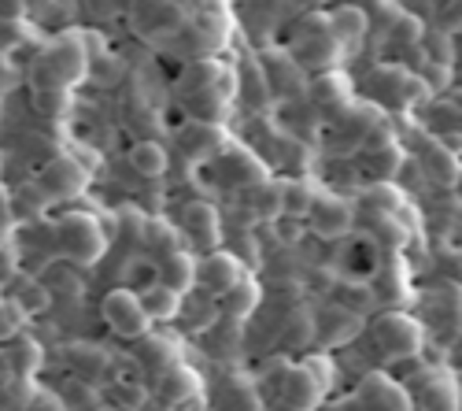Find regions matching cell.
Masks as SVG:
<instances>
[{"instance_id":"8992f818","label":"cell","mask_w":462,"mask_h":411,"mask_svg":"<svg viewBox=\"0 0 462 411\" xmlns=\"http://www.w3.org/2000/svg\"><path fill=\"white\" fill-rule=\"evenodd\" d=\"M45 67L52 70V79L60 86H74V82H82V74H86V49L74 42V37H60L45 56Z\"/></svg>"},{"instance_id":"4fadbf2b","label":"cell","mask_w":462,"mask_h":411,"mask_svg":"<svg viewBox=\"0 0 462 411\" xmlns=\"http://www.w3.org/2000/svg\"><path fill=\"white\" fill-rule=\"evenodd\" d=\"M160 285H167V289H174L178 296L185 293V289H192L197 285V259H192L189 252H167V259L160 264Z\"/></svg>"},{"instance_id":"d4e9b609","label":"cell","mask_w":462,"mask_h":411,"mask_svg":"<svg viewBox=\"0 0 462 411\" xmlns=\"http://www.w3.org/2000/svg\"><path fill=\"white\" fill-rule=\"evenodd\" d=\"M393 37H400L403 45H418L421 42V26L414 19H400V23H393Z\"/></svg>"},{"instance_id":"9a60e30c","label":"cell","mask_w":462,"mask_h":411,"mask_svg":"<svg viewBox=\"0 0 462 411\" xmlns=\"http://www.w3.org/2000/svg\"><path fill=\"white\" fill-rule=\"evenodd\" d=\"M322 386L307 375V367L300 363L296 370H289V382H285V400H289V407L292 411H311L319 400H322Z\"/></svg>"},{"instance_id":"484cf974","label":"cell","mask_w":462,"mask_h":411,"mask_svg":"<svg viewBox=\"0 0 462 411\" xmlns=\"http://www.w3.org/2000/svg\"><path fill=\"white\" fill-rule=\"evenodd\" d=\"M23 411H63V400L56 393H33Z\"/></svg>"},{"instance_id":"7c38bea8","label":"cell","mask_w":462,"mask_h":411,"mask_svg":"<svg viewBox=\"0 0 462 411\" xmlns=\"http://www.w3.org/2000/svg\"><path fill=\"white\" fill-rule=\"evenodd\" d=\"M137 301H141V308H144L148 322H171V319L181 312V296H178L174 289L160 285V282L144 285V289L137 293Z\"/></svg>"},{"instance_id":"d6986e66","label":"cell","mask_w":462,"mask_h":411,"mask_svg":"<svg viewBox=\"0 0 462 411\" xmlns=\"http://www.w3.org/2000/svg\"><path fill=\"white\" fill-rule=\"evenodd\" d=\"M329 37L337 45H356L359 37L366 33V12H359V8H337L333 15H329Z\"/></svg>"},{"instance_id":"cb8c5ba5","label":"cell","mask_w":462,"mask_h":411,"mask_svg":"<svg viewBox=\"0 0 462 411\" xmlns=\"http://www.w3.org/2000/svg\"><path fill=\"white\" fill-rule=\"evenodd\" d=\"M115 393H119V400H123V404H130V411H137V407L148 400V389H144V386H137V382H130V386H126V382H119V389H115Z\"/></svg>"},{"instance_id":"5b68a950","label":"cell","mask_w":462,"mask_h":411,"mask_svg":"<svg viewBox=\"0 0 462 411\" xmlns=\"http://www.w3.org/2000/svg\"><path fill=\"white\" fill-rule=\"evenodd\" d=\"M241 278H245V264L229 252H208L204 259H197V282L215 296H226Z\"/></svg>"},{"instance_id":"e0dca14e","label":"cell","mask_w":462,"mask_h":411,"mask_svg":"<svg viewBox=\"0 0 462 411\" xmlns=\"http://www.w3.org/2000/svg\"><path fill=\"white\" fill-rule=\"evenodd\" d=\"M296 52H300V56H296V63H307V67H329V63L340 56V45L329 37V30H326V26H319V30L307 33V42H303Z\"/></svg>"},{"instance_id":"ffe728a7","label":"cell","mask_w":462,"mask_h":411,"mask_svg":"<svg viewBox=\"0 0 462 411\" xmlns=\"http://www.w3.org/2000/svg\"><path fill=\"white\" fill-rule=\"evenodd\" d=\"M130 167L134 174L141 178H160L167 171V153H163V145L160 141H137L130 148Z\"/></svg>"},{"instance_id":"2e32d148","label":"cell","mask_w":462,"mask_h":411,"mask_svg":"<svg viewBox=\"0 0 462 411\" xmlns=\"http://www.w3.org/2000/svg\"><path fill=\"white\" fill-rule=\"evenodd\" d=\"M181 148L185 156L192 160H208V156H218L222 153V134L208 123H189L185 134H181Z\"/></svg>"},{"instance_id":"44dd1931","label":"cell","mask_w":462,"mask_h":411,"mask_svg":"<svg viewBox=\"0 0 462 411\" xmlns=\"http://www.w3.org/2000/svg\"><path fill=\"white\" fill-rule=\"evenodd\" d=\"M67 363L79 370L82 378H100L104 370L111 367V360H107V352L100 345H70L67 349Z\"/></svg>"},{"instance_id":"9c48e42d","label":"cell","mask_w":462,"mask_h":411,"mask_svg":"<svg viewBox=\"0 0 462 411\" xmlns=\"http://www.w3.org/2000/svg\"><path fill=\"white\" fill-rule=\"evenodd\" d=\"M156 393L167 400V404H189V397H197L200 393V378H197V370L185 367V363H171L160 370V386Z\"/></svg>"},{"instance_id":"7402d4cb","label":"cell","mask_w":462,"mask_h":411,"mask_svg":"<svg viewBox=\"0 0 462 411\" xmlns=\"http://www.w3.org/2000/svg\"><path fill=\"white\" fill-rule=\"evenodd\" d=\"M255 304H259V285L252 278H241L234 289L222 296V312L229 319H248L255 312Z\"/></svg>"},{"instance_id":"ac0fdd59","label":"cell","mask_w":462,"mask_h":411,"mask_svg":"<svg viewBox=\"0 0 462 411\" xmlns=\"http://www.w3.org/2000/svg\"><path fill=\"white\" fill-rule=\"evenodd\" d=\"M8 363H12V370L26 382V378H33L37 370H42V363H45V352H42V345H37L33 338H26V333H19V338H12V349H8Z\"/></svg>"},{"instance_id":"52a82bcc","label":"cell","mask_w":462,"mask_h":411,"mask_svg":"<svg viewBox=\"0 0 462 411\" xmlns=\"http://www.w3.org/2000/svg\"><path fill=\"white\" fill-rule=\"evenodd\" d=\"M307 222H311L315 234H322V238H344L352 227V208L344 201H333V197H311Z\"/></svg>"},{"instance_id":"4316f807","label":"cell","mask_w":462,"mask_h":411,"mask_svg":"<svg viewBox=\"0 0 462 411\" xmlns=\"http://www.w3.org/2000/svg\"><path fill=\"white\" fill-rule=\"evenodd\" d=\"M19 308L15 304H5V301H0V338H5V333H12L15 326H19Z\"/></svg>"},{"instance_id":"7a4b0ae2","label":"cell","mask_w":462,"mask_h":411,"mask_svg":"<svg viewBox=\"0 0 462 411\" xmlns=\"http://www.w3.org/2000/svg\"><path fill=\"white\" fill-rule=\"evenodd\" d=\"M100 312H104V322L111 326V333H119V338H126V341H137L152 330V322H148V315L137 301V289H111L104 296Z\"/></svg>"},{"instance_id":"8fae6325","label":"cell","mask_w":462,"mask_h":411,"mask_svg":"<svg viewBox=\"0 0 462 411\" xmlns=\"http://www.w3.org/2000/svg\"><path fill=\"white\" fill-rule=\"evenodd\" d=\"M363 404H370L374 411H411V397L381 375H370L363 382Z\"/></svg>"},{"instance_id":"30bf717a","label":"cell","mask_w":462,"mask_h":411,"mask_svg":"<svg viewBox=\"0 0 462 411\" xmlns=\"http://www.w3.org/2000/svg\"><path fill=\"white\" fill-rule=\"evenodd\" d=\"M86 167H79L70 156H60V160H52L49 167H45V174H42V185L52 193V197H74L86 185Z\"/></svg>"},{"instance_id":"6da1fadb","label":"cell","mask_w":462,"mask_h":411,"mask_svg":"<svg viewBox=\"0 0 462 411\" xmlns=\"http://www.w3.org/2000/svg\"><path fill=\"white\" fill-rule=\"evenodd\" d=\"M374 341L384 356L393 360H407V356H418L421 341H426V330H421L418 319L403 315V312H384L377 322H374Z\"/></svg>"},{"instance_id":"603a6c76","label":"cell","mask_w":462,"mask_h":411,"mask_svg":"<svg viewBox=\"0 0 462 411\" xmlns=\"http://www.w3.org/2000/svg\"><path fill=\"white\" fill-rule=\"evenodd\" d=\"M248 201H252V211L263 215V219L282 215V185L271 182V178H263V182H255L248 190Z\"/></svg>"},{"instance_id":"277c9868","label":"cell","mask_w":462,"mask_h":411,"mask_svg":"<svg viewBox=\"0 0 462 411\" xmlns=\"http://www.w3.org/2000/svg\"><path fill=\"white\" fill-rule=\"evenodd\" d=\"M411 411H458V382L444 370H430L418 378V389L407 393Z\"/></svg>"},{"instance_id":"3957f363","label":"cell","mask_w":462,"mask_h":411,"mask_svg":"<svg viewBox=\"0 0 462 411\" xmlns=\"http://www.w3.org/2000/svg\"><path fill=\"white\" fill-rule=\"evenodd\" d=\"M60 248L74 259V264H93V259L104 252V238H100V227L97 219L89 215H67L60 222Z\"/></svg>"},{"instance_id":"5bb4252c","label":"cell","mask_w":462,"mask_h":411,"mask_svg":"<svg viewBox=\"0 0 462 411\" xmlns=\"http://www.w3.org/2000/svg\"><path fill=\"white\" fill-rule=\"evenodd\" d=\"M400 145L396 141H366L363 148V171L370 178H393L400 171Z\"/></svg>"},{"instance_id":"ba28073f","label":"cell","mask_w":462,"mask_h":411,"mask_svg":"<svg viewBox=\"0 0 462 411\" xmlns=\"http://www.w3.org/2000/svg\"><path fill=\"white\" fill-rule=\"evenodd\" d=\"M181 227H185V234L197 241L200 248H215V245H218V211H215V204H208V201L185 204Z\"/></svg>"}]
</instances>
